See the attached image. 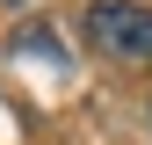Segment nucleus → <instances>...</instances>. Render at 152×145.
<instances>
[{
    "label": "nucleus",
    "mask_w": 152,
    "mask_h": 145,
    "mask_svg": "<svg viewBox=\"0 0 152 145\" xmlns=\"http://www.w3.org/2000/svg\"><path fill=\"white\" fill-rule=\"evenodd\" d=\"M7 7H15V0H7Z\"/></svg>",
    "instance_id": "2"
},
{
    "label": "nucleus",
    "mask_w": 152,
    "mask_h": 145,
    "mask_svg": "<svg viewBox=\"0 0 152 145\" xmlns=\"http://www.w3.org/2000/svg\"><path fill=\"white\" fill-rule=\"evenodd\" d=\"M87 36H94V51H109V58L152 65V7H138V0H94L87 7Z\"/></svg>",
    "instance_id": "1"
}]
</instances>
